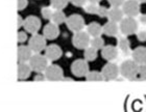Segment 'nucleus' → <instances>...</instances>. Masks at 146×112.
Instances as JSON below:
<instances>
[{
	"label": "nucleus",
	"mask_w": 146,
	"mask_h": 112,
	"mask_svg": "<svg viewBox=\"0 0 146 112\" xmlns=\"http://www.w3.org/2000/svg\"><path fill=\"white\" fill-rule=\"evenodd\" d=\"M60 35V29H58V25L54 23H48L45 25V27L43 29V37L47 39H55Z\"/></svg>",
	"instance_id": "ddd939ff"
},
{
	"label": "nucleus",
	"mask_w": 146,
	"mask_h": 112,
	"mask_svg": "<svg viewBox=\"0 0 146 112\" xmlns=\"http://www.w3.org/2000/svg\"><path fill=\"white\" fill-rule=\"evenodd\" d=\"M131 59L137 64H145L146 62V48L138 47L131 52Z\"/></svg>",
	"instance_id": "dca6fc26"
},
{
	"label": "nucleus",
	"mask_w": 146,
	"mask_h": 112,
	"mask_svg": "<svg viewBox=\"0 0 146 112\" xmlns=\"http://www.w3.org/2000/svg\"><path fill=\"white\" fill-rule=\"evenodd\" d=\"M34 80H35V81H45L46 79H45V76L41 75V73H40L39 75H36V77H35Z\"/></svg>",
	"instance_id": "e433bc0d"
},
{
	"label": "nucleus",
	"mask_w": 146,
	"mask_h": 112,
	"mask_svg": "<svg viewBox=\"0 0 146 112\" xmlns=\"http://www.w3.org/2000/svg\"><path fill=\"white\" fill-rule=\"evenodd\" d=\"M109 2L111 3L112 6H116V7H120L123 4L124 0H109Z\"/></svg>",
	"instance_id": "72a5a7b5"
},
{
	"label": "nucleus",
	"mask_w": 146,
	"mask_h": 112,
	"mask_svg": "<svg viewBox=\"0 0 146 112\" xmlns=\"http://www.w3.org/2000/svg\"><path fill=\"white\" fill-rule=\"evenodd\" d=\"M138 67L139 64H136L133 59H126L122 61L119 67V75L128 80H134L137 77Z\"/></svg>",
	"instance_id": "f257e3e1"
},
{
	"label": "nucleus",
	"mask_w": 146,
	"mask_h": 112,
	"mask_svg": "<svg viewBox=\"0 0 146 112\" xmlns=\"http://www.w3.org/2000/svg\"><path fill=\"white\" fill-rule=\"evenodd\" d=\"M23 25V20H22L21 16L18 15L17 16V28H20Z\"/></svg>",
	"instance_id": "4c0bfd02"
},
{
	"label": "nucleus",
	"mask_w": 146,
	"mask_h": 112,
	"mask_svg": "<svg viewBox=\"0 0 146 112\" xmlns=\"http://www.w3.org/2000/svg\"><path fill=\"white\" fill-rule=\"evenodd\" d=\"M121 9L123 15L126 17L136 18L138 15H140V2L138 0H124L123 4L121 5Z\"/></svg>",
	"instance_id": "20e7f679"
},
{
	"label": "nucleus",
	"mask_w": 146,
	"mask_h": 112,
	"mask_svg": "<svg viewBox=\"0 0 146 112\" xmlns=\"http://www.w3.org/2000/svg\"><path fill=\"white\" fill-rule=\"evenodd\" d=\"M87 1H89V2H96V3H98L100 0H87Z\"/></svg>",
	"instance_id": "58836bf2"
},
{
	"label": "nucleus",
	"mask_w": 146,
	"mask_h": 112,
	"mask_svg": "<svg viewBox=\"0 0 146 112\" xmlns=\"http://www.w3.org/2000/svg\"><path fill=\"white\" fill-rule=\"evenodd\" d=\"M63 52L58 45H49L45 47V57L48 60H56L61 57Z\"/></svg>",
	"instance_id": "2eb2a0df"
},
{
	"label": "nucleus",
	"mask_w": 146,
	"mask_h": 112,
	"mask_svg": "<svg viewBox=\"0 0 146 112\" xmlns=\"http://www.w3.org/2000/svg\"><path fill=\"white\" fill-rule=\"evenodd\" d=\"M71 72L76 77H84L89 72V64L86 59H76L71 64Z\"/></svg>",
	"instance_id": "1a4fd4ad"
},
{
	"label": "nucleus",
	"mask_w": 146,
	"mask_h": 112,
	"mask_svg": "<svg viewBox=\"0 0 146 112\" xmlns=\"http://www.w3.org/2000/svg\"><path fill=\"white\" fill-rule=\"evenodd\" d=\"M138 24L139 25H144L146 24V16L145 15H138Z\"/></svg>",
	"instance_id": "c9c22d12"
},
{
	"label": "nucleus",
	"mask_w": 146,
	"mask_h": 112,
	"mask_svg": "<svg viewBox=\"0 0 146 112\" xmlns=\"http://www.w3.org/2000/svg\"><path fill=\"white\" fill-rule=\"evenodd\" d=\"M31 73V69L27 62H19L17 67V76L19 80H25L29 77Z\"/></svg>",
	"instance_id": "a211bd4d"
},
{
	"label": "nucleus",
	"mask_w": 146,
	"mask_h": 112,
	"mask_svg": "<svg viewBox=\"0 0 146 112\" xmlns=\"http://www.w3.org/2000/svg\"><path fill=\"white\" fill-rule=\"evenodd\" d=\"M44 76L45 79L48 81H61L62 79L64 78V73L61 67H58L56 64H50L46 67V70L44 71Z\"/></svg>",
	"instance_id": "0eeeda50"
},
{
	"label": "nucleus",
	"mask_w": 146,
	"mask_h": 112,
	"mask_svg": "<svg viewBox=\"0 0 146 112\" xmlns=\"http://www.w3.org/2000/svg\"><path fill=\"white\" fill-rule=\"evenodd\" d=\"M41 12H42L43 18L46 19V20H50L52 17V14H53V9L51 7H43Z\"/></svg>",
	"instance_id": "c85d7f7f"
},
{
	"label": "nucleus",
	"mask_w": 146,
	"mask_h": 112,
	"mask_svg": "<svg viewBox=\"0 0 146 112\" xmlns=\"http://www.w3.org/2000/svg\"><path fill=\"white\" fill-rule=\"evenodd\" d=\"M28 4L27 0H17V9L18 10H22L24 9Z\"/></svg>",
	"instance_id": "2f4dec72"
},
{
	"label": "nucleus",
	"mask_w": 146,
	"mask_h": 112,
	"mask_svg": "<svg viewBox=\"0 0 146 112\" xmlns=\"http://www.w3.org/2000/svg\"><path fill=\"white\" fill-rule=\"evenodd\" d=\"M69 1L75 6H84L87 2V0H69Z\"/></svg>",
	"instance_id": "f704fd0d"
},
{
	"label": "nucleus",
	"mask_w": 146,
	"mask_h": 112,
	"mask_svg": "<svg viewBox=\"0 0 146 112\" xmlns=\"http://www.w3.org/2000/svg\"><path fill=\"white\" fill-rule=\"evenodd\" d=\"M98 7H99V4L96 2H89L87 1L86 4L84 5V9H85V12L87 14H92V15H96L98 10Z\"/></svg>",
	"instance_id": "393cba45"
},
{
	"label": "nucleus",
	"mask_w": 146,
	"mask_h": 112,
	"mask_svg": "<svg viewBox=\"0 0 146 112\" xmlns=\"http://www.w3.org/2000/svg\"><path fill=\"white\" fill-rule=\"evenodd\" d=\"M91 37L88 34L87 31H77L74 32V35L72 37V44L76 49L85 50L87 47H89Z\"/></svg>",
	"instance_id": "39448f33"
},
{
	"label": "nucleus",
	"mask_w": 146,
	"mask_h": 112,
	"mask_svg": "<svg viewBox=\"0 0 146 112\" xmlns=\"http://www.w3.org/2000/svg\"><path fill=\"white\" fill-rule=\"evenodd\" d=\"M33 55L31 51L28 46H19L17 50V58L19 62H27L29 58Z\"/></svg>",
	"instance_id": "f3484780"
},
{
	"label": "nucleus",
	"mask_w": 146,
	"mask_h": 112,
	"mask_svg": "<svg viewBox=\"0 0 146 112\" xmlns=\"http://www.w3.org/2000/svg\"><path fill=\"white\" fill-rule=\"evenodd\" d=\"M69 0H50V5L52 9H63L67 6Z\"/></svg>",
	"instance_id": "bb28decb"
},
{
	"label": "nucleus",
	"mask_w": 146,
	"mask_h": 112,
	"mask_svg": "<svg viewBox=\"0 0 146 112\" xmlns=\"http://www.w3.org/2000/svg\"><path fill=\"white\" fill-rule=\"evenodd\" d=\"M123 12L120 7H116V6H112L111 9H109L108 12V18H109L110 21L116 22V23H119L123 19Z\"/></svg>",
	"instance_id": "aec40b11"
},
{
	"label": "nucleus",
	"mask_w": 146,
	"mask_h": 112,
	"mask_svg": "<svg viewBox=\"0 0 146 112\" xmlns=\"http://www.w3.org/2000/svg\"><path fill=\"white\" fill-rule=\"evenodd\" d=\"M17 39H18L19 43H24L27 39V35L24 31H19L18 34H17Z\"/></svg>",
	"instance_id": "473e14b6"
},
{
	"label": "nucleus",
	"mask_w": 146,
	"mask_h": 112,
	"mask_svg": "<svg viewBox=\"0 0 146 112\" xmlns=\"http://www.w3.org/2000/svg\"><path fill=\"white\" fill-rule=\"evenodd\" d=\"M108 12H109V9H108L107 7L99 5L98 10H97V14H96V15H98L99 17H102V18H104V17H107L108 16Z\"/></svg>",
	"instance_id": "c756f323"
},
{
	"label": "nucleus",
	"mask_w": 146,
	"mask_h": 112,
	"mask_svg": "<svg viewBox=\"0 0 146 112\" xmlns=\"http://www.w3.org/2000/svg\"><path fill=\"white\" fill-rule=\"evenodd\" d=\"M29 67H31V71H34L36 73H44V71L46 70V67H48V59L45 57V55H41L39 53L31 55V57L29 58Z\"/></svg>",
	"instance_id": "f03ea898"
},
{
	"label": "nucleus",
	"mask_w": 146,
	"mask_h": 112,
	"mask_svg": "<svg viewBox=\"0 0 146 112\" xmlns=\"http://www.w3.org/2000/svg\"><path fill=\"white\" fill-rule=\"evenodd\" d=\"M102 32L106 35L109 37H116L119 33V25L118 23L113 21H109L108 23L104 24V26L102 27Z\"/></svg>",
	"instance_id": "6ab92c4d"
},
{
	"label": "nucleus",
	"mask_w": 146,
	"mask_h": 112,
	"mask_svg": "<svg viewBox=\"0 0 146 112\" xmlns=\"http://www.w3.org/2000/svg\"><path fill=\"white\" fill-rule=\"evenodd\" d=\"M119 31L121 32L123 35H131L137 32V30L139 29V24H138L137 20L131 17H126L123 18L121 21L119 22Z\"/></svg>",
	"instance_id": "7ed1b4c3"
},
{
	"label": "nucleus",
	"mask_w": 146,
	"mask_h": 112,
	"mask_svg": "<svg viewBox=\"0 0 146 112\" xmlns=\"http://www.w3.org/2000/svg\"><path fill=\"white\" fill-rule=\"evenodd\" d=\"M65 20H66V16H65V14L62 12L61 9H55L53 14H52L51 19H50V21L56 25L63 24Z\"/></svg>",
	"instance_id": "4be33fe9"
},
{
	"label": "nucleus",
	"mask_w": 146,
	"mask_h": 112,
	"mask_svg": "<svg viewBox=\"0 0 146 112\" xmlns=\"http://www.w3.org/2000/svg\"><path fill=\"white\" fill-rule=\"evenodd\" d=\"M136 33H137V39H139L140 42H144L146 39V31L144 30V29H141V30L138 29Z\"/></svg>",
	"instance_id": "7c9ffc66"
},
{
	"label": "nucleus",
	"mask_w": 146,
	"mask_h": 112,
	"mask_svg": "<svg viewBox=\"0 0 146 112\" xmlns=\"http://www.w3.org/2000/svg\"><path fill=\"white\" fill-rule=\"evenodd\" d=\"M28 47L31 51L35 53H39V52L43 51L46 47V39L43 35L35 33L33 37H31L29 42H28Z\"/></svg>",
	"instance_id": "9d476101"
},
{
	"label": "nucleus",
	"mask_w": 146,
	"mask_h": 112,
	"mask_svg": "<svg viewBox=\"0 0 146 112\" xmlns=\"http://www.w3.org/2000/svg\"><path fill=\"white\" fill-rule=\"evenodd\" d=\"M104 39H101L100 35H99V37H93L92 39H90V44H89V46L92 47V48L96 49V50L101 49L104 47Z\"/></svg>",
	"instance_id": "a878e982"
},
{
	"label": "nucleus",
	"mask_w": 146,
	"mask_h": 112,
	"mask_svg": "<svg viewBox=\"0 0 146 112\" xmlns=\"http://www.w3.org/2000/svg\"><path fill=\"white\" fill-rule=\"evenodd\" d=\"M138 1H139L140 3H144V2L146 1V0H138Z\"/></svg>",
	"instance_id": "ea45409f"
},
{
	"label": "nucleus",
	"mask_w": 146,
	"mask_h": 112,
	"mask_svg": "<svg viewBox=\"0 0 146 112\" xmlns=\"http://www.w3.org/2000/svg\"><path fill=\"white\" fill-rule=\"evenodd\" d=\"M136 79L141 80V81H144V80L146 79V67H145V64H139Z\"/></svg>",
	"instance_id": "cd10ccee"
},
{
	"label": "nucleus",
	"mask_w": 146,
	"mask_h": 112,
	"mask_svg": "<svg viewBox=\"0 0 146 112\" xmlns=\"http://www.w3.org/2000/svg\"><path fill=\"white\" fill-rule=\"evenodd\" d=\"M86 79L87 81H92V82H99L104 81V77L101 75V73L93 71V72H88L86 74Z\"/></svg>",
	"instance_id": "b1692460"
},
{
	"label": "nucleus",
	"mask_w": 146,
	"mask_h": 112,
	"mask_svg": "<svg viewBox=\"0 0 146 112\" xmlns=\"http://www.w3.org/2000/svg\"><path fill=\"white\" fill-rule=\"evenodd\" d=\"M101 75L104 77V80H108V81L116 80L119 77V67L115 62L110 61L102 67Z\"/></svg>",
	"instance_id": "6e6552de"
},
{
	"label": "nucleus",
	"mask_w": 146,
	"mask_h": 112,
	"mask_svg": "<svg viewBox=\"0 0 146 112\" xmlns=\"http://www.w3.org/2000/svg\"><path fill=\"white\" fill-rule=\"evenodd\" d=\"M85 59L87 61H93L97 57V50L92 47H87L85 49V53H84Z\"/></svg>",
	"instance_id": "5701e85b"
},
{
	"label": "nucleus",
	"mask_w": 146,
	"mask_h": 112,
	"mask_svg": "<svg viewBox=\"0 0 146 112\" xmlns=\"http://www.w3.org/2000/svg\"><path fill=\"white\" fill-rule=\"evenodd\" d=\"M116 37L118 39V50L119 52H121L122 56L123 57L131 56V46L126 37L125 35H116Z\"/></svg>",
	"instance_id": "4468645a"
},
{
	"label": "nucleus",
	"mask_w": 146,
	"mask_h": 112,
	"mask_svg": "<svg viewBox=\"0 0 146 112\" xmlns=\"http://www.w3.org/2000/svg\"><path fill=\"white\" fill-rule=\"evenodd\" d=\"M65 22L67 24V27L73 32L80 31L85 28V20H84L82 16L77 15V14L69 16L68 18H66Z\"/></svg>",
	"instance_id": "423d86ee"
},
{
	"label": "nucleus",
	"mask_w": 146,
	"mask_h": 112,
	"mask_svg": "<svg viewBox=\"0 0 146 112\" xmlns=\"http://www.w3.org/2000/svg\"><path fill=\"white\" fill-rule=\"evenodd\" d=\"M101 55L106 60L114 61L118 59L119 57V50L114 46H104L101 48Z\"/></svg>",
	"instance_id": "f8f14e48"
},
{
	"label": "nucleus",
	"mask_w": 146,
	"mask_h": 112,
	"mask_svg": "<svg viewBox=\"0 0 146 112\" xmlns=\"http://www.w3.org/2000/svg\"><path fill=\"white\" fill-rule=\"evenodd\" d=\"M22 26L25 28V30L27 31V32L35 34L41 28V21L36 16H28L27 18L23 21V25Z\"/></svg>",
	"instance_id": "9b49d317"
},
{
	"label": "nucleus",
	"mask_w": 146,
	"mask_h": 112,
	"mask_svg": "<svg viewBox=\"0 0 146 112\" xmlns=\"http://www.w3.org/2000/svg\"><path fill=\"white\" fill-rule=\"evenodd\" d=\"M87 32L91 37H99L102 33V26L96 23V22H92L91 24H89L88 27H87Z\"/></svg>",
	"instance_id": "412c9836"
}]
</instances>
